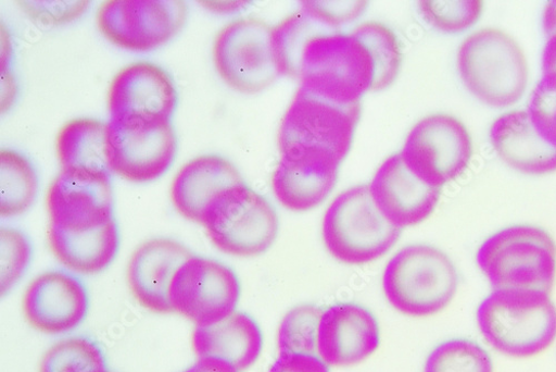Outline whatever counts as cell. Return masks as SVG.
I'll use <instances>...</instances> for the list:
<instances>
[{
	"label": "cell",
	"instance_id": "1f68e13d",
	"mask_svg": "<svg viewBox=\"0 0 556 372\" xmlns=\"http://www.w3.org/2000/svg\"><path fill=\"white\" fill-rule=\"evenodd\" d=\"M528 113L539 134L556 148V73L543 74L532 90Z\"/></svg>",
	"mask_w": 556,
	"mask_h": 372
},
{
	"label": "cell",
	"instance_id": "7c38bea8",
	"mask_svg": "<svg viewBox=\"0 0 556 372\" xmlns=\"http://www.w3.org/2000/svg\"><path fill=\"white\" fill-rule=\"evenodd\" d=\"M177 153V137L168 121L117 120L108 123L111 171L134 183L163 176Z\"/></svg>",
	"mask_w": 556,
	"mask_h": 372
},
{
	"label": "cell",
	"instance_id": "484cf974",
	"mask_svg": "<svg viewBox=\"0 0 556 372\" xmlns=\"http://www.w3.org/2000/svg\"><path fill=\"white\" fill-rule=\"evenodd\" d=\"M39 189L36 169L24 154L4 149L0 152V214H23L34 204Z\"/></svg>",
	"mask_w": 556,
	"mask_h": 372
},
{
	"label": "cell",
	"instance_id": "cb8c5ba5",
	"mask_svg": "<svg viewBox=\"0 0 556 372\" xmlns=\"http://www.w3.org/2000/svg\"><path fill=\"white\" fill-rule=\"evenodd\" d=\"M49 245L54 257L68 270L84 275L103 272L119 250V230L115 219L84 232H70L50 225Z\"/></svg>",
	"mask_w": 556,
	"mask_h": 372
},
{
	"label": "cell",
	"instance_id": "9a60e30c",
	"mask_svg": "<svg viewBox=\"0 0 556 372\" xmlns=\"http://www.w3.org/2000/svg\"><path fill=\"white\" fill-rule=\"evenodd\" d=\"M177 103L170 75L150 62L132 63L121 70L109 90L111 119L170 122Z\"/></svg>",
	"mask_w": 556,
	"mask_h": 372
},
{
	"label": "cell",
	"instance_id": "4fadbf2b",
	"mask_svg": "<svg viewBox=\"0 0 556 372\" xmlns=\"http://www.w3.org/2000/svg\"><path fill=\"white\" fill-rule=\"evenodd\" d=\"M241 283L235 270L193 256L175 273L169 287L173 311L197 325H211L237 311Z\"/></svg>",
	"mask_w": 556,
	"mask_h": 372
},
{
	"label": "cell",
	"instance_id": "8fae6325",
	"mask_svg": "<svg viewBox=\"0 0 556 372\" xmlns=\"http://www.w3.org/2000/svg\"><path fill=\"white\" fill-rule=\"evenodd\" d=\"M188 15L180 0H110L98 12V26L121 49L151 52L172 40Z\"/></svg>",
	"mask_w": 556,
	"mask_h": 372
},
{
	"label": "cell",
	"instance_id": "7a4b0ae2",
	"mask_svg": "<svg viewBox=\"0 0 556 372\" xmlns=\"http://www.w3.org/2000/svg\"><path fill=\"white\" fill-rule=\"evenodd\" d=\"M479 330L502 355L530 358L556 339V306L548 294L532 290H494L477 310Z\"/></svg>",
	"mask_w": 556,
	"mask_h": 372
},
{
	"label": "cell",
	"instance_id": "d6986e66",
	"mask_svg": "<svg viewBox=\"0 0 556 372\" xmlns=\"http://www.w3.org/2000/svg\"><path fill=\"white\" fill-rule=\"evenodd\" d=\"M192 257L188 247L173 239H152L139 246L127 268L128 286L136 301L154 313L172 312L169 287L173 277Z\"/></svg>",
	"mask_w": 556,
	"mask_h": 372
},
{
	"label": "cell",
	"instance_id": "6da1fadb",
	"mask_svg": "<svg viewBox=\"0 0 556 372\" xmlns=\"http://www.w3.org/2000/svg\"><path fill=\"white\" fill-rule=\"evenodd\" d=\"M348 18L308 2L274 27L273 49L281 76L299 79L300 86L344 104L390 87L403 60L395 33L378 22L346 32Z\"/></svg>",
	"mask_w": 556,
	"mask_h": 372
},
{
	"label": "cell",
	"instance_id": "d6a6232c",
	"mask_svg": "<svg viewBox=\"0 0 556 372\" xmlns=\"http://www.w3.org/2000/svg\"><path fill=\"white\" fill-rule=\"evenodd\" d=\"M89 2H23V11L43 25H61L73 22L89 9Z\"/></svg>",
	"mask_w": 556,
	"mask_h": 372
},
{
	"label": "cell",
	"instance_id": "ac0fdd59",
	"mask_svg": "<svg viewBox=\"0 0 556 372\" xmlns=\"http://www.w3.org/2000/svg\"><path fill=\"white\" fill-rule=\"evenodd\" d=\"M369 189L382 214L400 228L426 221L434 212L442 190L416 176L401 153L383 162Z\"/></svg>",
	"mask_w": 556,
	"mask_h": 372
},
{
	"label": "cell",
	"instance_id": "3957f363",
	"mask_svg": "<svg viewBox=\"0 0 556 372\" xmlns=\"http://www.w3.org/2000/svg\"><path fill=\"white\" fill-rule=\"evenodd\" d=\"M457 69L463 84L493 109L515 106L528 87L527 58L517 40L500 29H481L463 41Z\"/></svg>",
	"mask_w": 556,
	"mask_h": 372
},
{
	"label": "cell",
	"instance_id": "4dcf8cb0",
	"mask_svg": "<svg viewBox=\"0 0 556 372\" xmlns=\"http://www.w3.org/2000/svg\"><path fill=\"white\" fill-rule=\"evenodd\" d=\"M425 20L444 33L465 32L477 24L482 15V2H421Z\"/></svg>",
	"mask_w": 556,
	"mask_h": 372
},
{
	"label": "cell",
	"instance_id": "d590c367",
	"mask_svg": "<svg viewBox=\"0 0 556 372\" xmlns=\"http://www.w3.org/2000/svg\"><path fill=\"white\" fill-rule=\"evenodd\" d=\"M182 372H239L228 363L211 358H201Z\"/></svg>",
	"mask_w": 556,
	"mask_h": 372
},
{
	"label": "cell",
	"instance_id": "44dd1931",
	"mask_svg": "<svg viewBox=\"0 0 556 372\" xmlns=\"http://www.w3.org/2000/svg\"><path fill=\"white\" fill-rule=\"evenodd\" d=\"M243 183L233 163L219 156H203L178 171L172 183L170 198L182 218L202 224L215 198Z\"/></svg>",
	"mask_w": 556,
	"mask_h": 372
},
{
	"label": "cell",
	"instance_id": "8d00e7d4",
	"mask_svg": "<svg viewBox=\"0 0 556 372\" xmlns=\"http://www.w3.org/2000/svg\"><path fill=\"white\" fill-rule=\"evenodd\" d=\"M106 372H113V371L109 370V371H106Z\"/></svg>",
	"mask_w": 556,
	"mask_h": 372
},
{
	"label": "cell",
	"instance_id": "f1b7e54d",
	"mask_svg": "<svg viewBox=\"0 0 556 372\" xmlns=\"http://www.w3.org/2000/svg\"><path fill=\"white\" fill-rule=\"evenodd\" d=\"M323 312L315 305H301L290 310L278 328V355H317V335Z\"/></svg>",
	"mask_w": 556,
	"mask_h": 372
},
{
	"label": "cell",
	"instance_id": "4316f807",
	"mask_svg": "<svg viewBox=\"0 0 556 372\" xmlns=\"http://www.w3.org/2000/svg\"><path fill=\"white\" fill-rule=\"evenodd\" d=\"M102 348L89 338L77 336L54 344L40 360L39 372H106Z\"/></svg>",
	"mask_w": 556,
	"mask_h": 372
},
{
	"label": "cell",
	"instance_id": "e0dca14e",
	"mask_svg": "<svg viewBox=\"0 0 556 372\" xmlns=\"http://www.w3.org/2000/svg\"><path fill=\"white\" fill-rule=\"evenodd\" d=\"M376 315L356 303H338L324 311L317 335V356L329 367L357 365L380 347Z\"/></svg>",
	"mask_w": 556,
	"mask_h": 372
},
{
	"label": "cell",
	"instance_id": "f546056e",
	"mask_svg": "<svg viewBox=\"0 0 556 372\" xmlns=\"http://www.w3.org/2000/svg\"><path fill=\"white\" fill-rule=\"evenodd\" d=\"M0 284L7 296L21 282L33 256L31 244L24 232L14 227L0 231Z\"/></svg>",
	"mask_w": 556,
	"mask_h": 372
},
{
	"label": "cell",
	"instance_id": "836d02e7",
	"mask_svg": "<svg viewBox=\"0 0 556 372\" xmlns=\"http://www.w3.org/2000/svg\"><path fill=\"white\" fill-rule=\"evenodd\" d=\"M268 372H331L317 355H278Z\"/></svg>",
	"mask_w": 556,
	"mask_h": 372
},
{
	"label": "cell",
	"instance_id": "5b68a950",
	"mask_svg": "<svg viewBox=\"0 0 556 372\" xmlns=\"http://www.w3.org/2000/svg\"><path fill=\"white\" fill-rule=\"evenodd\" d=\"M401 235L402 228L392 224L377 207L368 184L340 194L328 208L321 225L328 251L350 265L381 259Z\"/></svg>",
	"mask_w": 556,
	"mask_h": 372
},
{
	"label": "cell",
	"instance_id": "30bf717a",
	"mask_svg": "<svg viewBox=\"0 0 556 372\" xmlns=\"http://www.w3.org/2000/svg\"><path fill=\"white\" fill-rule=\"evenodd\" d=\"M473 154L471 135L457 119L430 115L408 133L401 156L408 169L430 185L442 186L467 171Z\"/></svg>",
	"mask_w": 556,
	"mask_h": 372
},
{
	"label": "cell",
	"instance_id": "83f0119b",
	"mask_svg": "<svg viewBox=\"0 0 556 372\" xmlns=\"http://www.w3.org/2000/svg\"><path fill=\"white\" fill-rule=\"evenodd\" d=\"M424 372H494V365L490 354L478 343L453 338L429 354Z\"/></svg>",
	"mask_w": 556,
	"mask_h": 372
},
{
	"label": "cell",
	"instance_id": "ffe728a7",
	"mask_svg": "<svg viewBox=\"0 0 556 372\" xmlns=\"http://www.w3.org/2000/svg\"><path fill=\"white\" fill-rule=\"evenodd\" d=\"M341 164L317 154L282 156L271 176L273 193L288 210L311 211L334 190Z\"/></svg>",
	"mask_w": 556,
	"mask_h": 372
},
{
	"label": "cell",
	"instance_id": "ba28073f",
	"mask_svg": "<svg viewBox=\"0 0 556 372\" xmlns=\"http://www.w3.org/2000/svg\"><path fill=\"white\" fill-rule=\"evenodd\" d=\"M202 224L219 251L239 258L265 253L274 245L280 228L275 208L247 183L215 198Z\"/></svg>",
	"mask_w": 556,
	"mask_h": 372
},
{
	"label": "cell",
	"instance_id": "603a6c76",
	"mask_svg": "<svg viewBox=\"0 0 556 372\" xmlns=\"http://www.w3.org/2000/svg\"><path fill=\"white\" fill-rule=\"evenodd\" d=\"M263 334L250 314L236 311L211 325H197L192 348L199 359L222 360L243 372L253 367L263 351Z\"/></svg>",
	"mask_w": 556,
	"mask_h": 372
},
{
	"label": "cell",
	"instance_id": "8992f818",
	"mask_svg": "<svg viewBox=\"0 0 556 372\" xmlns=\"http://www.w3.org/2000/svg\"><path fill=\"white\" fill-rule=\"evenodd\" d=\"M362 104L339 103L300 86L278 133L282 156L317 154L343 162L349 156Z\"/></svg>",
	"mask_w": 556,
	"mask_h": 372
},
{
	"label": "cell",
	"instance_id": "52a82bcc",
	"mask_svg": "<svg viewBox=\"0 0 556 372\" xmlns=\"http://www.w3.org/2000/svg\"><path fill=\"white\" fill-rule=\"evenodd\" d=\"M458 288V273L440 249L427 245L407 246L388 262L383 292L400 313L426 318L450 306Z\"/></svg>",
	"mask_w": 556,
	"mask_h": 372
},
{
	"label": "cell",
	"instance_id": "7402d4cb",
	"mask_svg": "<svg viewBox=\"0 0 556 372\" xmlns=\"http://www.w3.org/2000/svg\"><path fill=\"white\" fill-rule=\"evenodd\" d=\"M490 139L502 161L520 173L556 172V148L539 134L528 111H511L497 117L491 126Z\"/></svg>",
	"mask_w": 556,
	"mask_h": 372
},
{
	"label": "cell",
	"instance_id": "e575fe53",
	"mask_svg": "<svg viewBox=\"0 0 556 372\" xmlns=\"http://www.w3.org/2000/svg\"><path fill=\"white\" fill-rule=\"evenodd\" d=\"M545 45L542 55L543 74L556 73V2H549L542 17Z\"/></svg>",
	"mask_w": 556,
	"mask_h": 372
},
{
	"label": "cell",
	"instance_id": "2e32d148",
	"mask_svg": "<svg viewBox=\"0 0 556 372\" xmlns=\"http://www.w3.org/2000/svg\"><path fill=\"white\" fill-rule=\"evenodd\" d=\"M46 204L52 226L70 232L100 227L115 219L111 176L62 171L50 185Z\"/></svg>",
	"mask_w": 556,
	"mask_h": 372
},
{
	"label": "cell",
	"instance_id": "5bb4252c",
	"mask_svg": "<svg viewBox=\"0 0 556 372\" xmlns=\"http://www.w3.org/2000/svg\"><path fill=\"white\" fill-rule=\"evenodd\" d=\"M89 297L80 278L71 272L52 270L37 275L23 297V313L35 331L64 335L86 319Z\"/></svg>",
	"mask_w": 556,
	"mask_h": 372
},
{
	"label": "cell",
	"instance_id": "d4e9b609",
	"mask_svg": "<svg viewBox=\"0 0 556 372\" xmlns=\"http://www.w3.org/2000/svg\"><path fill=\"white\" fill-rule=\"evenodd\" d=\"M56 149L63 172L111 176L104 122L94 119L67 122L59 132Z\"/></svg>",
	"mask_w": 556,
	"mask_h": 372
},
{
	"label": "cell",
	"instance_id": "277c9868",
	"mask_svg": "<svg viewBox=\"0 0 556 372\" xmlns=\"http://www.w3.org/2000/svg\"><path fill=\"white\" fill-rule=\"evenodd\" d=\"M477 261L494 290L551 294L556 278V245L542 227L502 228L480 247Z\"/></svg>",
	"mask_w": 556,
	"mask_h": 372
},
{
	"label": "cell",
	"instance_id": "9c48e42d",
	"mask_svg": "<svg viewBox=\"0 0 556 372\" xmlns=\"http://www.w3.org/2000/svg\"><path fill=\"white\" fill-rule=\"evenodd\" d=\"M213 60L220 78L247 95L266 89L281 76L273 28L258 18H240L224 26L214 41Z\"/></svg>",
	"mask_w": 556,
	"mask_h": 372
}]
</instances>
